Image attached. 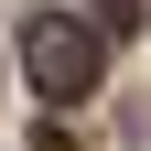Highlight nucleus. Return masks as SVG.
Here are the masks:
<instances>
[{
  "label": "nucleus",
  "mask_w": 151,
  "mask_h": 151,
  "mask_svg": "<svg viewBox=\"0 0 151 151\" xmlns=\"http://www.w3.org/2000/svg\"><path fill=\"white\" fill-rule=\"evenodd\" d=\"M22 65H32V86H43V97L54 108H76V97H97V32H86V22H65V11H43V22H32L22 32Z\"/></svg>",
  "instance_id": "obj_1"
},
{
  "label": "nucleus",
  "mask_w": 151,
  "mask_h": 151,
  "mask_svg": "<svg viewBox=\"0 0 151 151\" xmlns=\"http://www.w3.org/2000/svg\"><path fill=\"white\" fill-rule=\"evenodd\" d=\"M97 22L108 32H140V0H97Z\"/></svg>",
  "instance_id": "obj_2"
}]
</instances>
